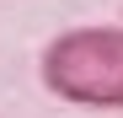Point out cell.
I'll list each match as a JSON object with an SVG mask.
<instances>
[{"label":"cell","instance_id":"cell-1","mask_svg":"<svg viewBox=\"0 0 123 118\" xmlns=\"http://www.w3.org/2000/svg\"><path fill=\"white\" fill-rule=\"evenodd\" d=\"M37 81L48 86V97L70 107H96V113L123 107V22L70 27L48 38L37 54Z\"/></svg>","mask_w":123,"mask_h":118}]
</instances>
